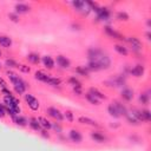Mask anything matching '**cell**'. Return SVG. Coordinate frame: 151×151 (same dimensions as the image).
<instances>
[{"instance_id":"36","label":"cell","mask_w":151,"mask_h":151,"mask_svg":"<svg viewBox=\"0 0 151 151\" xmlns=\"http://www.w3.org/2000/svg\"><path fill=\"white\" fill-rule=\"evenodd\" d=\"M68 83H70L73 87H81V83H80L76 77H70V78H68Z\"/></svg>"},{"instance_id":"15","label":"cell","mask_w":151,"mask_h":151,"mask_svg":"<svg viewBox=\"0 0 151 151\" xmlns=\"http://www.w3.org/2000/svg\"><path fill=\"white\" fill-rule=\"evenodd\" d=\"M41 61H42L44 66H45L46 68H48V70H52V68L54 67V60L52 59L51 55H44L42 59H41Z\"/></svg>"},{"instance_id":"23","label":"cell","mask_w":151,"mask_h":151,"mask_svg":"<svg viewBox=\"0 0 151 151\" xmlns=\"http://www.w3.org/2000/svg\"><path fill=\"white\" fill-rule=\"evenodd\" d=\"M78 122L79 123H81V124H85V125H92V126H97V123L93 120V119H91V118H88V117H79L78 118Z\"/></svg>"},{"instance_id":"11","label":"cell","mask_w":151,"mask_h":151,"mask_svg":"<svg viewBox=\"0 0 151 151\" xmlns=\"http://www.w3.org/2000/svg\"><path fill=\"white\" fill-rule=\"evenodd\" d=\"M120 97H122V99H124L126 101H131L133 99V91L131 88H129V87H125V88L122 90Z\"/></svg>"},{"instance_id":"43","label":"cell","mask_w":151,"mask_h":151,"mask_svg":"<svg viewBox=\"0 0 151 151\" xmlns=\"http://www.w3.org/2000/svg\"><path fill=\"white\" fill-rule=\"evenodd\" d=\"M40 134H41L44 138H47V139L50 138V134H48L47 130H44V129H42V130H40Z\"/></svg>"},{"instance_id":"6","label":"cell","mask_w":151,"mask_h":151,"mask_svg":"<svg viewBox=\"0 0 151 151\" xmlns=\"http://www.w3.org/2000/svg\"><path fill=\"white\" fill-rule=\"evenodd\" d=\"M126 41L131 45L133 52H140L142 51L143 44H142V41L138 38H136V37H127L126 38Z\"/></svg>"},{"instance_id":"22","label":"cell","mask_w":151,"mask_h":151,"mask_svg":"<svg viewBox=\"0 0 151 151\" xmlns=\"http://www.w3.org/2000/svg\"><path fill=\"white\" fill-rule=\"evenodd\" d=\"M125 117H126V119H127V122L130 124H133V125H138L139 124V120L136 118V116L132 113V111H127L126 114H125Z\"/></svg>"},{"instance_id":"47","label":"cell","mask_w":151,"mask_h":151,"mask_svg":"<svg viewBox=\"0 0 151 151\" xmlns=\"http://www.w3.org/2000/svg\"><path fill=\"white\" fill-rule=\"evenodd\" d=\"M150 37H151V34H150V31H147V32H146V39H147V40H150V39H151Z\"/></svg>"},{"instance_id":"17","label":"cell","mask_w":151,"mask_h":151,"mask_svg":"<svg viewBox=\"0 0 151 151\" xmlns=\"http://www.w3.org/2000/svg\"><path fill=\"white\" fill-rule=\"evenodd\" d=\"M37 119H38L40 126H41L44 130H50V129H52V123H51L47 118H45V117H38Z\"/></svg>"},{"instance_id":"4","label":"cell","mask_w":151,"mask_h":151,"mask_svg":"<svg viewBox=\"0 0 151 151\" xmlns=\"http://www.w3.org/2000/svg\"><path fill=\"white\" fill-rule=\"evenodd\" d=\"M25 101L27 103L28 107L32 110V111H37L39 109V100L31 93H26L25 94Z\"/></svg>"},{"instance_id":"32","label":"cell","mask_w":151,"mask_h":151,"mask_svg":"<svg viewBox=\"0 0 151 151\" xmlns=\"http://www.w3.org/2000/svg\"><path fill=\"white\" fill-rule=\"evenodd\" d=\"M5 65H6L8 68H13V67H18V68H19V66H20L14 59H11V58H8V59L5 60Z\"/></svg>"},{"instance_id":"44","label":"cell","mask_w":151,"mask_h":151,"mask_svg":"<svg viewBox=\"0 0 151 151\" xmlns=\"http://www.w3.org/2000/svg\"><path fill=\"white\" fill-rule=\"evenodd\" d=\"M73 92H74L77 96H81V93H83L81 87H73Z\"/></svg>"},{"instance_id":"14","label":"cell","mask_w":151,"mask_h":151,"mask_svg":"<svg viewBox=\"0 0 151 151\" xmlns=\"http://www.w3.org/2000/svg\"><path fill=\"white\" fill-rule=\"evenodd\" d=\"M91 138L97 143H104L106 140V137L100 131H92L91 132Z\"/></svg>"},{"instance_id":"39","label":"cell","mask_w":151,"mask_h":151,"mask_svg":"<svg viewBox=\"0 0 151 151\" xmlns=\"http://www.w3.org/2000/svg\"><path fill=\"white\" fill-rule=\"evenodd\" d=\"M52 127L55 130L57 133H60L63 131V127H61V125L59 123H52Z\"/></svg>"},{"instance_id":"20","label":"cell","mask_w":151,"mask_h":151,"mask_svg":"<svg viewBox=\"0 0 151 151\" xmlns=\"http://www.w3.org/2000/svg\"><path fill=\"white\" fill-rule=\"evenodd\" d=\"M13 120H14V123H15L17 125H19V126H26V125L28 124L27 118L24 117V116H20V114H18L17 117H14Z\"/></svg>"},{"instance_id":"35","label":"cell","mask_w":151,"mask_h":151,"mask_svg":"<svg viewBox=\"0 0 151 151\" xmlns=\"http://www.w3.org/2000/svg\"><path fill=\"white\" fill-rule=\"evenodd\" d=\"M47 85H51V86H58V85H60L61 84V80L59 79V78H54V77H51L48 80H47V83H46Z\"/></svg>"},{"instance_id":"1","label":"cell","mask_w":151,"mask_h":151,"mask_svg":"<svg viewBox=\"0 0 151 151\" xmlns=\"http://www.w3.org/2000/svg\"><path fill=\"white\" fill-rule=\"evenodd\" d=\"M87 55H88V60L90 61H94L100 70H107L111 66V58L100 48H96L92 47L87 51Z\"/></svg>"},{"instance_id":"3","label":"cell","mask_w":151,"mask_h":151,"mask_svg":"<svg viewBox=\"0 0 151 151\" xmlns=\"http://www.w3.org/2000/svg\"><path fill=\"white\" fill-rule=\"evenodd\" d=\"M94 12L97 13V19H99L100 21H106V20H109L111 18V11L107 7L99 6Z\"/></svg>"},{"instance_id":"33","label":"cell","mask_w":151,"mask_h":151,"mask_svg":"<svg viewBox=\"0 0 151 151\" xmlns=\"http://www.w3.org/2000/svg\"><path fill=\"white\" fill-rule=\"evenodd\" d=\"M6 74H7V77L9 78V80H11V83H12V84H14V83L20 78L15 72H13V71H11V70H8Z\"/></svg>"},{"instance_id":"12","label":"cell","mask_w":151,"mask_h":151,"mask_svg":"<svg viewBox=\"0 0 151 151\" xmlns=\"http://www.w3.org/2000/svg\"><path fill=\"white\" fill-rule=\"evenodd\" d=\"M68 137L72 142L74 143H80L83 140V134L78 131V130H71L70 133H68Z\"/></svg>"},{"instance_id":"27","label":"cell","mask_w":151,"mask_h":151,"mask_svg":"<svg viewBox=\"0 0 151 151\" xmlns=\"http://www.w3.org/2000/svg\"><path fill=\"white\" fill-rule=\"evenodd\" d=\"M27 60H28L29 63H32V64H39V61H40V57H39L38 53L32 52V53H29V54L27 55Z\"/></svg>"},{"instance_id":"29","label":"cell","mask_w":151,"mask_h":151,"mask_svg":"<svg viewBox=\"0 0 151 151\" xmlns=\"http://www.w3.org/2000/svg\"><path fill=\"white\" fill-rule=\"evenodd\" d=\"M139 103H142L143 105H147L149 101H150V94H149V91L146 93H140L139 94Z\"/></svg>"},{"instance_id":"38","label":"cell","mask_w":151,"mask_h":151,"mask_svg":"<svg viewBox=\"0 0 151 151\" xmlns=\"http://www.w3.org/2000/svg\"><path fill=\"white\" fill-rule=\"evenodd\" d=\"M64 117L66 118V120H67V122H70V123H72V122H73V113H72V111H70V110L65 111Z\"/></svg>"},{"instance_id":"18","label":"cell","mask_w":151,"mask_h":151,"mask_svg":"<svg viewBox=\"0 0 151 151\" xmlns=\"http://www.w3.org/2000/svg\"><path fill=\"white\" fill-rule=\"evenodd\" d=\"M0 46L4 48H8L12 46V39L7 35H0Z\"/></svg>"},{"instance_id":"2","label":"cell","mask_w":151,"mask_h":151,"mask_svg":"<svg viewBox=\"0 0 151 151\" xmlns=\"http://www.w3.org/2000/svg\"><path fill=\"white\" fill-rule=\"evenodd\" d=\"M71 5H72V6L76 8V11L79 12L81 15H85V17H86V15L91 12V8H90V6L87 5L86 1H72Z\"/></svg>"},{"instance_id":"46","label":"cell","mask_w":151,"mask_h":151,"mask_svg":"<svg viewBox=\"0 0 151 151\" xmlns=\"http://www.w3.org/2000/svg\"><path fill=\"white\" fill-rule=\"evenodd\" d=\"M1 92H2L5 96H9V94H12V92H11L8 88H1Z\"/></svg>"},{"instance_id":"34","label":"cell","mask_w":151,"mask_h":151,"mask_svg":"<svg viewBox=\"0 0 151 151\" xmlns=\"http://www.w3.org/2000/svg\"><path fill=\"white\" fill-rule=\"evenodd\" d=\"M116 18H117L118 20H120V21H127V20H129V14H127L126 12L120 11V12H117Z\"/></svg>"},{"instance_id":"25","label":"cell","mask_w":151,"mask_h":151,"mask_svg":"<svg viewBox=\"0 0 151 151\" xmlns=\"http://www.w3.org/2000/svg\"><path fill=\"white\" fill-rule=\"evenodd\" d=\"M114 50H116V52L119 53L120 55H127V54H129V51H127V48H126L124 45L116 44V45H114Z\"/></svg>"},{"instance_id":"28","label":"cell","mask_w":151,"mask_h":151,"mask_svg":"<svg viewBox=\"0 0 151 151\" xmlns=\"http://www.w3.org/2000/svg\"><path fill=\"white\" fill-rule=\"evenodd\" d=\"M85 99L90 103V104H92V105H99V99H97L94 96H92L90 92H87V93H85Z\"/></svg>"},{"instance_id":"40","label":"cell","mask_w":151,"mask_h":151,"mask_svg":"<svg viewBox=\"0 0 151 151\" xmlns=\"http://www.w3.org/2000/svg\"><path fill=\"white\" fill-rule=\"evenodd\" d=\"M8 18H9L12 21H14V22H18V21H19V15H18L17 13H9V14H8Z\"/></svg>"},{"instance_id":"19","label":"cell","mask_w":151,"mask_h":151,"mask_svg":"<svg viewBox=\"0 0 151 151\" xmlns=\"http://www.w3.org/2000/svg\"><path fill=\"white\" fill-rule=\"evenodd\" d=\"M34 77H35L37 80H40V81H42V83H47V80L51 78L50 74H47V73H45V72H42V71H37Z\"/></svg>"},{"instance_id":"49","label":"cell","mask_w":151,"mask_h":151,"mask_svg":"<svg viewBox=\"0 0 151 151\" xmlns=\"http://www.w3.org/2000/svg\"><path fill=\"white\" fill-rule=\"evenodd\" d=\"M0 68H1V65H0Z\"/></svg>"},{"instance_id":"45","label":"cell","mask_w":151,"mask_h":151,"mask_svg":"<svg viewBox=\"0 0 151 151\" xmlns=\"http://www.w3.org/2000/svg\"><path fill=\"white\" fill-rule=\"evenodd\" d=\"M0 86H1V88H7V83L0 77Z\"/></svg>"},{"instance_id":"48","label":"cell","mask_w":151,"mask_h":151,"mask_svg":"<svg viewBox=\"0 0 151 151\" xmlns=\"http://www.w3.org/2000/svg\"><path fill=\"white\" fill-rule=\"evenodd\" d=\"M0 57H1V52H0Z\"/></svg>"},{"instance_id":"37","label":"cell","mask_w":151,"mask_h":151,"mask_svg":"<svg viewBox=\"0 0 151 151\" xmlns=\"http://www.w3.org/2000/svg\"><path fill=\"white\" fill-rule=\"evenodd\" d=\"M86 68H87L88 71H99V70H100V68H99V66H98L94 61H90V60H88V63H87Z\"/></svg>"},{"instance_id":"10","label":"cell","mask_w":151,"mask_h":151,"mask_svg":"<svg viewBox=\"0 0 151 151\" xmlns=\"http://www.w3.org/2000/svg\"><path fill=\"white\" fill-rule=\"evenodd\" d=\"M144 72H145V67H144L142 64H137L136 66H133V67L130 70V73H131L133 77H136V78L143 77Z\"/></svg>"},{"instance_id":"41","label":"cell","mask_w":151,"mask_h":151,"mask_svg":"<svg viewBox=\"0 0 151 151\" xmlns=\"http://www.w3.org/2000/svg\"><path fill=\"white\" fill-rule=\"evenodd\" d=\"M6 114H7V113H6V107H5L4 104L0 103V118H4Z\"/></svg>"},{"instance_id":"9","label":"cell","mask_w":151,"mask_h":151,"mask_svg":"<svg viewBox=\"0 0 151 151\" xmlns=\"http://www.w3.org/2000/svg\"><path fill=\"white\" fill-rule=\"evenodd\" d=\"M55 61H57V65L60 66L61 68H68V67L71 66V61H70V59L66 58L65 55H61V54L57 55Z\"/></svg>"},{"instance_id":"24","label":"cell","mask_w":151,"mask_h":151,"mask_svg":"<svg viewBox=\"0 0 151 151\" xmlns=\"http://www.w3.org/2000/svg\"><path fill=\"white\" fill-rule=\"evenodd\" d=\"M28 125H29L31 129L34 130V131H40V130H41V126H40V124H39V122H38L37 118H31V119L28 120Z\"/></svg>"},{"instance_id":"16","label":"cell","mask_w":151,"mask_h":151,"mask_svg":"<svg viewBox=\"0 0 151 151\" xmlns=\"http://www.w3.org/2000/svg\"><path fill=\"white\" fill-rule=\"evenodd\" d=\"M14 8H15V13L17 14H24V13H27L31 9V7L28 5H26V4H17Z\"/></svg>"},{"instance_id":"7","label":"cell","mask_w":151,"mask_h":151,"mask_svg":"<svg viewBox=\"0 0 151 151\" xmlns=\"http://www.w3.org/2000/svg\"><path fill=\"white\" fill-rule=\"evenodd\" d=\"M47 114H48L51 118H53V119H55V120H58V122H61V120L64 119L63 113H61L57 107H54V106L47 107Z\"/></svg>"},{"instance_id":"30","label":"cell","mask_w":151,"mask_h":151,"mask_svg":"<svg viewBox=\"0 0 151 151\" xmlns=\"http://www.w3.org/2000/svg\"><path fill=\"white\" fill-rule=\"evenodd\" d=\"M74 71H76V73H78L83 77H88V72H90L85 66H78L74 68Z\"/></svg>"},{"instance_id":"8","label":"cell","mask_w":151,"mask_h":151,"mask_svg":"<svg viewBox=\"0 0 151 151\" xmlns=\"http://www.w3.org/2000/svg\"><path fill=\"white\" fill-rule=\"evenodd\" d=\"M13 87H14V91H15L18 94H22V93H25V91H26V88H27V84H26L21 78H19V79L13 84Z\"/></svg>"},{"instance_id":"42","label":"cell","mask_w":151,"mask_h":151,"mask_svg":"<svg viewBox=\"0 0 151 151\" xmlns=\"http://www.w3.org/2000/svg\"><path fill=\"white\" fill-rule=\"evenodd\" d=\"M19 68H20V71H21V72H25V73H28V72L31 71V68H29L27 65H20V66H19Z\"/></svg>"},{"instance_id":"5","label":"cell","mask_w":151,"mask_h":151,"mask_svg":"<svg viewBox=\"0 0 151 151\" xmlns=\"http://www.w3.org/2000/svg\"><path fill=\"white\" fill-rule=\"evenodd\" d=\"M104 32H105V34L109 35L110 38H113V39H117V40H120V41L126 40V38H125L123 34H120L119 32L114 31L111 26H104Z\"/></svg>"},{"instance_id":"21","label":"cell","mask_w":151,"mask_h":151,"mask_svg":"<svg viewBox=\"0 0 151 151\" xmlns=\"http://www.w3.org/2000/svg\"><path fill=\"white\" fill-rule=\"evenodd\" d=\"M88 92H90L92 96H94L97 99H106V96H105L103 92H100L98 88H96V87H90Z\"/></svg>"},{"instance_id":"26","label":"cell","mask_w":151,"mask_h":151,"mask_svg":"<svg viewBox=\"0 0 151 151\" xmlns=\"http://www.w3.org/2000/svg\"><path fill=\"white\" fill-rule=\"evenodd\" d=\"M107 112H109L110 116H112L113 118H119V117H120L119 113H118V111H117V109H116V106L113 105V103L109 104V106H107Z\"/></svg>"},{"instance_id":"13","label":"cell","mask_w":151,"mask_h":151,"mask_svg":"<svg viewBox=\"0 0 151 151\" xmlns=\"http://www.w3.org/2000/svg\"><path fill=\"white\" fill-rule=\"evenodd\" d=\"M113 105L116 106V109H117V111H118V113H119L120 117L126 114L127 109H126V106H125L122 101H119V100H114V101H113Z\"/></svg>"},{"instance_id":"31","label":"cell","mask_w":151,"mask_h":151,"mask_svg":"<svg viewBox=\"0 0 151 151\" xmlns=\"http://www.w3.org/2000/svg\"><path fill=\"white\" fill-rule=\"evenodd\" d=\"M140 112H142L143 122H150L151 120V112H150V110L144 109V110H140Z\"/></svg>"}]
</instances>
